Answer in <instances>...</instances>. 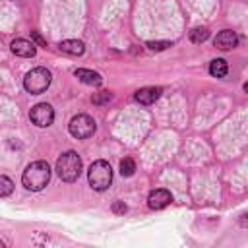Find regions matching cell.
I'll use <instances>...</instances> for the list:
<instances>
[{"label":"cell","instance_id":"cell-16","mask_svg":"<svg viewBox=\"0 0 248 248\" xmlns=\"http://www.w3.org/2000/svg\"><path fill=\"white\" fill-rule=\"evenodd\" d=\"M12 192H14V182H12L8 176L0 174V198H4V196H10Z\"/></svg>","mask_w":248,"mask_h":248},{"label":"cell","instance_id":"cell-11","mask_svg":"<svg viewBox=\"0 0 248 248\" xmlns=\"http://www.w3.org/2000/svg\"><path fill=\"white\" fill-rule=\"evenodd\" d=\"M74 76H76L79 81L87 83V85H101V83H103L101 74L91 72V70H83V68H79V70H76V72H74Z\"/></svg>","mask_w":248,"mask_h":248},{"label":"cell","instance_id":"cell-14","mask_svg":"<svg viewBox=\"0 0 248 248\" xmlns=\"http://www.w3.org/2000/svg\"><path fill=\"white\" fill-rule=\"evenodd\" d=\"M207 37H209V31H207V27H194L192 31H190V41L192 43H203V41H207Z\"/></svg>","mask_w":248,"mask_h":248},{"label":"cell","instance_id":"cell-3","mask_svg":"<svg viewBox=\"0 0 248 248\" xmlns=\"http://www.w3.org/2000/svg\"><path fill=\"white\" fill-rule=\"evenodd\" d=\"M87 180H89V186L97 192H103L110 186L112 182V169L107 161L99 159L95 163H91L89 170H87Z\"/></svg>","mask_w":248,"mask_h":248},{"label":"cell","instance_id":"cell-7","mask_svg":"<svg viewBox=\"0 0 248 248\" xmlns=\"http://www.w3.org/2000/svg\"><path fill=\"white\" fill-rule=\"evenodd\" d=\"M170 202H172V196H170V192L165 190V188L153 190V192L149 194V198H147V205H149L151 209H163V207H167Z\"/></svg>","mask_w":248,"mask_h":248},{"label":"cell","instance_id":"cell-4","mask_svg":"<svg viewBox=\"0 0 248 248\" xmlns=\"http://www.w3.org/2000/svg\"><path fill=\"white\" fill-rule=\"evenodd\" d=\"M50 79H52L50 72H48L46 68L39 66V68H33L31 72L25 74V78H23V87H25V91L31 93V95H41V93H45V91L48 89Z\"/></svg>","mask_w":248,"mask_h":248},{"label":"cell","instance_id":"cell-9","mask_svg":"<svg viewBox=\"0 0 248 248\" xmlns=\"http://www.w3.org/2000/svg\"><path fill=\"white\" fill-rule=\"evenodd\" d=\"M10 48H12V52L16 56H23V58H31L37 52V46L31 41H27V39H14Z\"/></svg>","mask_w":248,"mask_h":248},{"label":"cell","instance_id":"cell-17","mask_svg":"<svg viewBox=\"0 0 248 248\" xmlns=\"http://www.w3.org/2000/svg\"><path fill=\"white\" fill-rule=\"evenodd\" d=\"M147 46H149V50H165L167 46H170V43L169 41H149Z\"/></svg>","mask_w":248,"mask_h":248},{"label":"cell","instance_id":"cell-6","mask_svg":"<svg viewBox=\"0 0 248 248\" xmlns=\"http://www.w3.org/2000/svg\"><path fill=\"white\" fill-rule=\"evenodd\" d=\"M29 118H31V122H33L35 126L46 128V126H50L52 120H54V108H52L48 103H39V105H35V107L29 110Z\"/></svg>","mask_w":248,"mask_h":248},{"label":"cell","instance_id":"cell-8","mask_svg":"<svg viewBox=\"0 0 248 248\" xmlns=\"http://www.w3.org/2000/svg\"><path fill=\"white\" fill-rule=\"evenodd\" d=\"M213 45H215L217 48H221V50H231V48H234V46L238 45V37H236L234 31L223 29V31L217 33V37L213 39Z\"/></svg>","mask_w":248,"mask_h":248},{"label":"cell","instance_id":"cell-15","mask_svg":"<svg viewBox=\"0 0 248 248\" xmlns=\"http://www.w3.org/2000/svg\"><path fill=\"white\" fill-rule=\"evenodd\" d=\"M134 170H136V163H134V159L124 157V159L120 161V174H122V176H132Z\"/></svg>","mask_w":248,"mask_h":248},{"label":"cell","instance_id":"cell-1","mask_svg":"<svg viewBox=\"0 0 248 248\" xmlns=\"http://www.w3.org/2000/svg\"><path fill=\"white\" fill-rule=\"evenodd\" d=\"M50 180V167L46 161H33L31 165H27V169L21 174V182L27 190L31 192H39L43 190Z\"/></svg>","mask_w":248,"mask_h":248},{"label":"cell","instance_id":"cell-2","mask_svg":"<svg viewBox=\"0 0 248 248\" xmlns=\"http://www.w3.org/2000/svg\"><path fill=\"white\" fill-rule=\"evenodd\" d=\"M56 172L64 182H74L78 180L81 172V159L76 151H66L58 157L56 161Z\"/></svg>","mask_w":248,"mask_h":248},{"label":"cell","instance_id":"cell-5","mask_svg":"<svg viewBox=\"0 0 248 248\" xmlns=\"http://www.w3.org/2000/svg\"><path fill=\"white\" fill-rule=\"evenodd\" d=\"M68 130H70V134L74 138L85 140V138L93 136V132H95V120L91 116H87V114H78V116H74L70 120Z\"/></svg>","mask_w":248,"mask_h":248},{"label":"cell","instance_id":"cell-13","mask_svg":"<svg viewBox=\"0 0 248 248\" xmlns=\"http://www.w3.org/2000/svg\"><path fill=\"white\" fill-rule=\"evenodd\" d=\"M227 72H229V66H227V62H225L223 58L211 60V64H209V74H211L213 78H225Z\"/></svg>","mask_w":248,"mask_h":248},{"label":"cell","instance_id":"cell-20","mask_svg":"<svg viewBox=\"0 0 248 248\" xmlns=\"http://www.w3.org/2000/svg\"><path fill=\"white\" fill-rule=\"evenodd\" d=\"M31 37L37 41V45H39V46H46V41H45V39L39 35V31H31Z\"/></svg>","mask_w":248,"mask_h":248},{"label":"cell","instance_id":"cell-21","mask_svg":"<svg viewBox=\"0 0 248 248\" xmlns=\"http://www.w3.org/2000/svg\"><path fill=\"white\" fill-rule=\"evenodd\" d=\"M0 246H4V242H2V240H0Z\"/></svg>","mask_w":248,"mask_h":248},{"label":"cell","instance_id":"cell-12","mask_svg":"<svg viewBox=\"0 0 248 248\" xmlns=\"http://www.w3.org/2000/svg\"><path fill=\"white\" fill-rule=\"evenodd\" d=\"M60 50L66 52V54H72V56H81L85 52V46L81 41H76V39H68V41H62L60 43Z\"/></svg>","mask_w":248,"mask_h":248},{"label":"cell","instance_id":"cell-18","mask_svg":"<svg viewBox=\"0 0 248 248\" xmlns=\"http://www.w3.org/2000/svg\"><path fill=\"white\" fill-rule=\"evenodd\" d=\"M110 97H112V95H110L108 91H101V93H97L91 101H93L95 105H101V103H105V101H110Z\"/></svg>","mask_w":248,"mask_h":248},{"label":"cell","instance_id":"cell-19","mask_svg":"<svg viewBox=\"0 0 248 248\" xmlns=\"http://www.w3.org/2000/svg\"><path fill=\"white\" fill-rule=\"evenodd\" d=\"M126 209H128V207H126L124 202H114V203H112V211H114V213H126Z\"/></svg>","mask_w":248,"mask_h":248},{"label":"cell","instance_id":"cell-10","mask_svg":"<svg viewBox=\"0 0 248 248\" xmlns=\"http://www.w3.org/2000/svg\"><path fill=\"white\" fill-rule=\"evenodd\" d=\"M161 93H163L161 87H141V89L136 91L134 99H136L138 103H141V105H153V103L161 97Z\"/></svg>","mask_w":248,"mask_h":248}]
</instances>
